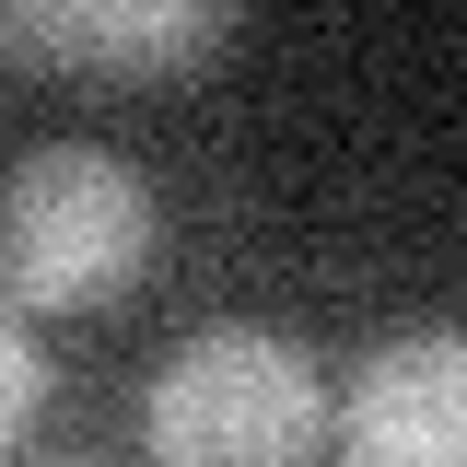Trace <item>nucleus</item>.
Segmentation results:
<instances>
[{
	"instance_id": "1",
	"label": "nucleus",
	"mask_w": 467,
	"mask_h": 467,
	"mask_svg": "<svg viewBox=\"0 0 467 467\" xmlns=\"http://www.w3.org/2000/svg\"><path fill=\"white\" fill-rule=\"evenodd\" d=\"M152 187L106 140H47L0 175V304L12 316H94L152 257Z\"/></svg>"
},
{
	"instance_id": "3",
	"label": "nucleus",
	"mask_w": 467,
	"mask_h": 467,
	"mask_svg": "<svg viewBox=\"0 0 467 467\" xmlns=\"http://www.w3.org/2000/svg\"><path fill=\"white\" fill-rule=\"evenodd\" d=\"M339 456L350 467H467V339L398 327L339 386Z\"/></svg>"
},
{
	"instance_id": "4",
	"label": "nucleus",
	"mask_w": 467,
	"mask_h": 467,
	"mask_svg": "<svg viewBox=\"0 0 467 467\" xmlns=\"http://www.w3.org/2000/svg\"><path fill=\"white\" fill-rule=\"evenodd\" d=\"M223 36V0H0V58L24 70H187Z\"/></svg>"
},
{
	"instance_id": "2",
	"label": "nucleus",
	"mask_w": 467,
	"mask_h": 467,
	"mask_svg": "<svg viewBox=\"0 0 467 467\" xmlns=\"http://www.w3.org/2000/svg\"><path fill=\"white\" fill-rule=\"evenodd\" d=\"M152 467H316L327 444V374L281 327H199L164 350L140 398Z\"/></svg>"
},
{
	"instance_id": "5",
	"label": "nucleus",
	"mask_w": 467,
	"mask_h": 467,
	"mask_svg": "<svg viewBox=\"0 0 467 467\" xmlns=\"http://www.w3.org/2000/svg\"><path fill=\"white\" fill-rule=\"evenodd\" d=\"M36 398H47V362H36V339H24V316L0 304V456L24 444V420H36Z\"/></svg>"
}]
</instances>
